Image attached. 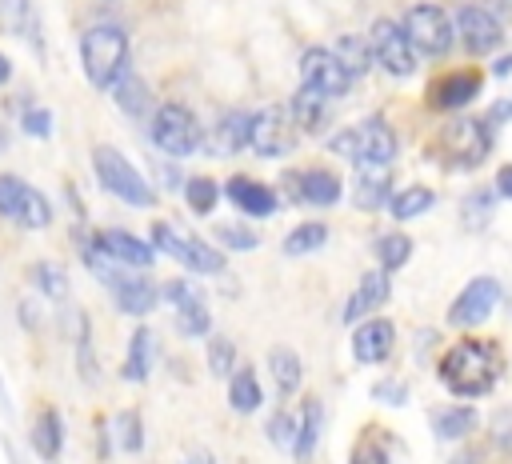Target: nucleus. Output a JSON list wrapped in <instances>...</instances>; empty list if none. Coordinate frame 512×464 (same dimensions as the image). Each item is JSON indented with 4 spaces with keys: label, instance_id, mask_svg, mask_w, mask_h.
Wrapping results in <instances>:
<instances>
[{
    "label": "nucleus",
    "instance_id": "obj_1",
    "mask_svg": "<svg viewBox=\"0 0 512 464\" xmlns=\"http://www.w3.org/2000/svg\"><path fill=\"white\" fill-rule=\"evenodd\" d=\"M500 376V352L488 340H460L440 360V380L456 396H484Z\"/></svg>",
    "mask_w": 512,
    "mask_h": 464
},
{
    "label": "nucleus",
    "instance_id": "obj_2",
    "mask_svg": "<svg viewBox=\"0 0 512 464\" xmlns=\"http://www.w3.org/2000/svg\"><path fill=\"white\" fill-rule=\"evenodd\" d=\"M80 60L92 88H112L128 72V32L116 24H92L80 36Z\"/></svg>",
    "mask_w": 512,
    "mask_h": 464
},
{
    "label": "nucleus",
    "instance_id": "obj_3",
    "mask_svg": "<svg viewBox=\"0 0 512 464\" xmlns=\"http://www.w3.org/2000/svg\"><path fill=\"white\" fill-rule=\"evenodd\" d=\"M332 152L352 164H388L396 156V136L380 116L360 120L356 128H344L332 136Z\"/></svg>",
    "mask_w": 512,
    "mask_h": 464
},
{
    "label": "nucleus",
    "instance_id": "obj_4",
    "mask_svg": "<svg viewBox=\"0 0 512 464\" xmlns=\"http://www.w3.org/2000/svg\"><path fill=\"white\" fill-rule=\"evenodd\" d=\"M92 168H96V180H100L116 200L136 204V208H148V204H152V188H148L144 176L128 164L124 152L100 144V148H92Z\"/></svg>",
    "mask_w": 512,
    "mask_h": 464
},
{
    "label": "nucleus",
    "instance_id": "obj_5",
    "mask_svg": "<svg viewBox=\"0 0 512 464\" xmlns=\"http://www.w3.org/2000/svg\"><path fill=\"white\" fill-rule=\"evenodd\" d=\"M400 28H404L408 44H412L416 52H424V56H444V52L452 48V40H456L452 20H448L444 8H436V4H416V8H408V16H404Z\"/></svg>",
    "mask_w": 512,
    "mask_h": 464
},
{
    "label": "nucleus",
    "instance_id": "obj_6",
    "mask_svg": "<svg viewBox=\"0 0 512 464\" xmlns=\"http://www.w3.org/2000/svg\"><path fill=\"white\" fill-rule=\"evenodd\" d=\"M152 140L168 156H192L200 148V124L184 104H160L152 116Z\"/></svg>",
    "mask_w": 512,
    "mask_h": 464
},
{
    "label": "nucleus",
    "instance_id": "obj_7",
    "mask_svg": "<svg viewBox=\"0 0 512 464\" xmlns=\"http://www.w3.org/2000/svg\"><path fill=\"white\" fill-rule=\"evenodd\" d=\"M488 128H484V120H472V116H456L444 132H440V152H444V160L448 164H456V168H472V164H480L484 156H488Z\"/></svg>",
    "mask_w": 512,
    "mask_h": 464
},
{
    "label": "nucleus",
    "instance_id": "obj_8",
    "mask_svg": "<svg viewBox=\"0 0 512 464\" xmlns=\"http://www.w3.org/2000/svg\"><path fill=\"white\" fill-rule=\"evenodd\" d=\"M368 48H372V60L384 72H392V76H412L416 72V48L408 44V36L396 20H376L372 32H368Z\"/></svg>",
    "mask_w": 512,
    "mask_h": 464
},
{
    "label": "nucleus",
    "instance_id": "obj_9",
    "mask_svg": "<svg viewBox=\"0 0 512 464\" xmlns=\"http://www.w3.org/2000/svg\"><path fill=\"white\" fill-rule=\"evenodd\" d=\"M296 144V124L288 116V108L268 104L260 112H252V132H248V148H256V156H284Z\"/></svg>",
    "mask_w": 512,
    "mask_h": 464
},
{
    "label": "nucleus",
    "instance_id": "obj_10",
    "mask_svg": "<svg viewBox=\"0 0 512 464\" xmlns=\"http://www.w3.org/2000/svg\"><path fill=\"white\" fill-rule=\"evenodd\" d=\"M300 76H304L308 88L324 92L328 100H332V96H344V92L352 88V72H348V68L336 60V52H328V48H308V52L300 56Z\"/></svg>",
    "mask_w": 512,
    "mask_h": 464
},
{
    "label": "nucleus",
    "instance_id": "obj_11",
    "mask_svg": "<svg viewBox=\"0 0 512 464\" xmlns=\"http://www.w3.org/2000/svg\"><path fill=\"white\" fill-rule=\"evenodd\" d=\"M496 300H500V284H496L492 276H476V280H468V284H464V292L452 300V308H448V320H452L456 328H472V324H484V320L492 316Z\"/></svg>",
    "mask_w": 512,
    "mask_h": 464
},
{
    "label": "nucleus",
    "instance_id": "obj_12",
    "mask_svg": "<svg viewBox=\"0 0 512 464\" xmlns=\"http://www.w3.org/2000/svg\"><path fill=\"white\" fill-rule=\"evenodd\" d=\"M456 36H460V44L472 52V56H484V52H496L500 48V20L488 12V8H480V4H464L460 12H456Z\"/></svg>",
    "mask_w": 512,
    "mask_h": 464
},
{
    "label": "nucleus",
    "instance_id": "obj_13",
    "mask_svg": "<svg viewBox=\"0 0 512 464\" xmlns=\"http://www.w3.org/2000/svg\"><path fill=\"white\" fill-rule=\"evenodd\" d=\"M284 192L292 196V204H312V208H328L340 200V176H332L328 168H304V172H284Z\"/></svg>",
    "mask_w": 512,
    "mask_h": 464
},
{
    "label": "nucleus",
    "instance_id": "obj_14",
    "mask_svg": "<svg viewBox=\"0 0 512 464\" xmlns=\"http://www.w3.org/2000/svg\"><path fill=\"white\" fill-rule=\"evenodd\" d=\"M100 280L112 288L116 308H120V312H132V316H144V312L156 304V296H160L156 284H148L144 276H128V268H104Z\"/></svg>",
    "mask_w": 512,
    "mask_h": 464
},
{
    "label": "nucleus",
    "instance_id": "obj_15",
    "mask_svg": "<svg viewBox=\"0 0 512 464\" xmlns=\"http://www.w3.org/2000/svg\"><path fill=\"white\" fill-rule=\"evenodd\" d=\"M96 248L112 260V264H120V268H148L152 264V248L144 244V240H136L132 232H120V228H104L100 236H96Z\"/></svg>",
    "mask_w": 512,
    "mask_h": 464
},
{
    "label": "nucleus",
    "instance_id": "obj_16",
    "mask_svg": "<svg viewBox=\"0 0 512 464\" xmlns=\"http://www.w3.org/2000/svg\"><path fill=\"white\" fill-rule=\"evenodd\" d=\"M392 340H396V332H392L388 320H364L352 332V352H356L360 364H380V360H388Z\"/></svg>",
    "mask_w": 512,
    "mask_h": 464
},
{
    "label": "nucleus",
    "instance_id": "obj_17",
    "mask_svg": "<svg viewBox=\"0 0 512 464\" xmlns=\"http://www.w3.org/2000/svg\"><path fill=\"white\" fill-rule=\"evenodd\" d=\"M480 92V72H472V68H460V72H448L432 92H428V100H432V108H464L472 96Z\"/></svg>",
    "mask_w": 512,
    "mask_h": 464
},
{
    "label": "nucleus",
    "instance_id": "obj_18",
    "mask_svg": "<svg viewBox=\"0 0 512 464\" xmlns=\"http://www.w3.org/2000/svg\"><path fill=\"white\" fill-rule=\"evenodd\" d=\"M352 200L360 208H380L384 200H392V172H388V164H360V172L352 180Z\"/></svg>",
    "mask_w": 512,
    "mask_h": 464
},
{
    "label": "nucleus",
    "instance_id": "obj_19",
    "mask_svg": "<svg viewBox=\"0 0 512 464\" xmlns=\"http://www.w3.org/2000/svg\"><path fill=\"white\" fill-rule=\"evenodd\" d=\"M228 200H232L244 216H272L276 204H280L268 184H256V180H248V176H232V180H228Z\"/></svg>",
    "mask_w": 512,
    "mask_h": 464
},
{
    "label": "nucleus",
    "instance_id": "obj_20",
    "mask_svg": "<svg viewBox=\"0 0 512 464\" xmlns=\"http://www.w3.org/2000/svg\"><path fill=\"white\" fill-rule=\"evenodd\" d=\"M388 292H392V284H388V272H384V268L364 272V276H360V284H356V292H352V300H348V308H344V320L352 324V320H360V316L376 312V308L388 300Z\"/></svg>",
    "mask_w": 512,
    "mask_h": 464
},
{
    "label": "nucleus",
    "instance_id": "obj_21",
    "mask_svg": "<svg viewBox=\"0 0 512 464\" xmlns=\"http://www.w3.org/2000/svg\"><path fill=\"white\" fill-rule=\"evenodd\" d=\"M288 116H292V124H296L300 132H320L324 120H328V96L304 84V88L288 100Z\"/></svg>",
    "mask_w": 512,
    "mask_h": 464
},
{
    "label": "nucleus",
    "instance_id": "obj_22",
    "mask_svg": "<svg viewBox=\"0 0 512 464\" xmlns=\"http://www.w3.org/2000/svg\"><path fill=\"white\" fill-rule=\"evenodd\" d=\"M248 132H252V112H224L220 124H216V136H212V152L216 156H232L240 148H248Z\"/></svg>",
    "mask_w": 512,
    "mask_h": 464
},
{
    "label": "nucleus",
    "instance_id": "obj_23",
    "mask_svg": "<svg viewBox=\"0 0 512 464\" xmlns=\"http://www.w3.org/2000/svg\"><path fill=\"white\" fill-rule=\"evenodd\" d=\"M320 420H324L320 400H304V408H300V432H296V448H292V456H296L300 464H304V460H312V452H316Z\"/></svg>",
    "mask_w": 512,
    "mask_h": 464
},
{
    "label": "nucleus",
    "instance_id": "obj_24",
    "mask_svg": "<svg viewBox=\"0 0 512 464\" xmlns=\"http://www.w3.org/2000/svg\"><path fill=\"white\" fill-rule=\"evenodd\" d=\"M60 444H64V424H60L56 408H44L40 420L32 424V448H36L44 460H56V456H60Z\"/></svg>",
    "mask_w": 512,
    "mask_h": 464
},
{
    "label": "nucleus",
    "instance_id": "obj_25",
    "mask_svg": "<svg viewBox=\"0 0 512 464\" xmlns=\"http://www.w3.org/2000/svg\"><path fill=\"white\" fill-rule=\"evenodd\" d=\"M260 400H264V392H260L256 372H252V368L232 372V380H228V404H232L236 412H256Z\"/></svg>",
    "mask_w": 512,
    "mask_h": 464
},
{
    "label": "nucleus",
    "instance_id": "obj_26",
    "mask_svg": "<svg viewBox=\"0 0 512 464\" xmlns=\"http://www.w3.org/2000/svg\"><path fill=\"white\" fill-rule=\"evenodd\" d=\"M432 204H436V196H432V188H424V184H412V188H404V192H396V196L388 200V208H392L396 220L424 216Z\"/></svg>",
    "mask_w": 512,
    "mask_h": 464
},
{
    "label": "nucleus",
    "instance_id": "obj_27",
    "mask_svg": "<svg viewBox=\"0 0 512 464\" xmlns=\"http://www.w3.org/2000/svg\"><path fill=\"white\" fill-rule=\"evenodd\" d=\"M180 264H184V268H192V272H200V276H212V272H220V268H224V256H220L212 244H204V240L188 236V240H184V252H180Z\"/></svg>",
    "mask_w": 512,
    "mask_h": 464
},
{
    "label": "nucleus",
    "instance_id": "obj_28",
    "mask_svg": "<svg viewBox=\"0 0 512 464\" xmlns=\"http://www.w3.org/2000/svg\"><path fill=\"white\" fill-rule=\"evenodd\" d=\"M268 368H272V380H276V388L284 396L300 388V356L292 348H272L268 352Z\"/></svg>",
    "mask_w": 512,
    "mask_h": 464
},
{
    "label": "nucleus",
    "instance_id": "obj_29",
    "mask_svg": "<svg viewBox=\"0 0 512 464\" xmlns=\"http://www.w3.org/2000/svg\"><path fill=\"white\" fill-rule=\"evenodd\" d=\"M332 52H336V60L352 72V80H356V76H364V72H368V64H372V48H368V40H364V36H340Z\"/></svg>",
    "mask_w": 512,
    "mask_h": 464
},
{
    "label": "nucleus",
    "instance_id": "obj_30",
    "mask_svg": "<svg viewBox=\"0 0 512 464\" xmlns=\"http://www.w3.org/2000/svg\"><path fill=\"white\" fill-rule=\"evenodd\" d=\"M148 368H152V332L136 328L128 344V360H124V380H144Z\"/></svg>",
    "mask_w": 512,
    "mask_h": 464
},
{
    "label": "nucleus",
    "instance_id": "obj_31",
    "mask_svg": "<svg viewBox=\"0 0 512 464\" xmlns=\"http://www.w3.org/2000/svg\"><path fill=\"white\" fill-rule=\"evenodd\" d=\"M16 224L20 228H48L52 224V204L44 200V192H36V188L24 192L20 212H16Z\"/></svg>",
    "mask_w": 512,
    "mask_h": 464
},
{
    "label": "nucleus",
    "instance_id": "obj_32",
    "mask_svg": "<svg viewBox=\"0 0 512 464\" xmlns=\"http://www.w3.org/2000/svg\"><path fill=\"white\" fill-rule=\"evenodd\" d=\"M376 256H380L384 272H396L400 264H408V256H412V240H408L404 232H384V236L376 240Z\"/></svg>",
    "mask_w": 512,
    "mask_h": 464
},
{
    "label": "nucleus",
    "instance_id": "obj_33",
    "mask_svg": "<svg viewBox=\"0 0 512 464\" xmlns=\"http://www.w3.org/2000/svg\"><path fill=\"white\" fill-rule=\"evenodd\" d=\"M112 88H116V104H120V112L140 116V112L148 108V88H144V84H140L132 72H124V76H120Z\"/></svg>",
    "mask_w": 512,
    "mask_h": 464
},
{
    "label": "nucleus",
    "instance_id": "obj_34",
    "mask_svg": "<svg viewBox=\"0 0 512 464\" xmlns=\"http://www.w3.org/2000/svg\"><path fill=\"white\" fill-rule=\"evenodd\" d=\"M324 240H328V228L324 224H300V228H292L284 236V252L288 256H304V252L324 248Z\"/></svg>",
    "mask_w": 512,
    "mask_h": 464
},
{
    "label": "nucleus",
    "instance_id": "obj_35",
    "mask_svg": "<svg viewBox=\"0 0 512 464\" xmlns=\"http://www.w3.org/2000/svg\"><path fill=\"white\" fill-rule=\"evenodd\" d=\"M432 420H436V436H444V440H460V436L472 432L476 412H472V408H444V412H436Z\"/></svg>",
    "mask_w": 512,
    "mask_h": 464
},
{
    "label": "nucleus",
    "instance_id": "obj_36",
    "mask_svg": "<svg viewBox=\"0 0 512 464\" xmlns=\"http://www.w3.org/2000/svg\"><path fill=\"white\" fill-rule=\"evenodd\" d=\"M184 196H188V208H192L196 216H208V212L216 208V200H220V188H216V180H208V176H192V180L184 184Z\"/></svg>",
    "mask_w": 512,
    "mask_h": 464
},
{
    "label": "nucleus",
    "instance_id": "obj_37",
    "mask_svg": "<svg viewBox=\"0 0 512 464\" xmlns=\"http://www.w3.org/2000/svg\"><path fill=\"white\" fill-rule=\"evenodd\" d=\"M176 328H180L184 336H204V332L212 328V316H208V308H204L200 300H192V304H180V308H176Z\"/></svg>",
    "mask_w": 512,
    "mask_h": 464
},
{
    "label": "nucleus",
    "instance_id": "obj_38",
    "mask_svg": "<svg viewBox=\"0 0 512 464\" xmlns=\"http://www.w3.org/2000/svg\"><path fill=\"white\" fill-rule=\"evenodd\" d=\"M32 20V4L28 0H0V28L12 36H24Z\"/></svg>",
    "mask_w": 512,
    "mask_h": 464
},
{
    "label": "nucleus",
    "instance_id": "obj_39",
    "mask_svg": "<svg viewBox=\"0 0 512 464\" xmlns=\"http://www.w3.org/2000/svg\"><path fill=\"white\" fill-rule=\"evenodd\" d=\"M268 432H272V444H276V448L292 452V448H296V432H300V416H292V412H276L272 424H268Z\"/></svg>",
    "mask_w": 512,
    "mask_h": 464
},
{
    "label": "nucleus",
    "instance_id": "obj_40",
    "mask_svg": "<svg viewBox=\"0 0 512 464\" xmlns=\"http://www.w3.org/2000/svg\"><path fill=\"white\" fill-rule=\"evenodd\" d=\"M232 360H236V344L228 336H212L208 340V368H212V376L232 372Z\"/></svg>",
    "mask_w": 512,
    "mask_h": 464
},
{
    "label": "nucleus",
    "instance_id": "obj_41",
    "mask_svg": "<svg viewBox=\"0 0 512 464\" xmlns=\"http://www.w3.org/2000/svg\"><path fill=\"white\" fill-rule=\"evenodd\" d=\"M24 192H28V184H24L20 176H0V216L16 220V212H20V200H24Z\"/></svg>",
    "mask_w": 512,
    "mask_h": 464
},
{
    "label": "nucleus",
    "instance_id": "obj_42",
    "mask_svg": "<svg viewBox=\"0 0 512 464\" xmlns=\"http://www.w3.org/2000/svg\"><path fill=\"white\" fill-rule=\"evenodd\" d=\"M32 276H36V284L44 288V296H52V300H60V296L68 292V276H64L56 264H48V260H44V264H36V272H32Z\"/></svg>",
    "mask_w": 512,
    "mask_h": 464
},
{
    "label": "nucleus",
    "instance_id": "obj_43",
    "mask_svg": "<svg viewBox=\"0 0 512 464\" xmlns=\"http://www.w3.org/2000/svg\"><path fill=\"white\" fill-rule=\"evenodd\" d=\"M184 240H188V236H180L172 224H152V248H160L164 256H176V260H180Z\"/></svg>",
    "mask_w": 512,
    "mask_h": 464
},
{
    "label": "nucleus",
    "instance_id": "obj_44",
    "mask_svg": "<svg viewBox=\"0 0 512 464\" xmlns=\"http://www.w3.org/2000/svg\"><path fill=\"white\" fill-rule=\"evenodd\" d=\"M216 236H220V244L240 248V252H248V248H256V244H260V236H256V232H248V228H240V224H220V228H216Z\"/></svg>",
    "mask_w": 512,
    "mask_h": 464
},
{
    "label": "nucleus",
    "instance_id": "obj_45",
    "mask_svg": "<svg viewBox=\"0 0 512 464\" xmlns=\"http://www.w3.org/2000/svg\"><path fill=\"white\" fill-rule=\"evenodd\" d=\"M160 300H168L172 308H180V304L200 300V292H196L188 280H168V284H160Z\"/></svg>",
    "mask_w": 512,
    "mask_h": 464
},
{
    "label": "nucleus",
    "instance_id": "obj_46",
    "mask_svg": "<svg viewBox=\"0 0 512 464\" xmlns=\"http://www.w3.org/2000/svg\"><path fill=\"white\" fill-rule=\"evenodd\" d=\"M116 428H120V448L136 452V448H140V416H136V412H124V416L116 420Z\"/></svg>",
    "mask_w": 512,
    "mask_h": 464
},
{
    "label": "nucleus",
    "instance_id": "obj_47",
    "mask_svg": "<svg viewBox=\"0 0 512 464\" xmlns=\"http://www.w3.org/2000/svg\"><path fill=\"white\" fill-rule=\"evenodd\" d=\"M20 124H24V132H28V136H40V140L52 132V116H48L44 108H28Z\"/></svg>",
    "mask_w": 512,
    "mask_h": 464
},
{
    "label": "nucleus",
    "instance_id": "obj_48",
    "mask_svg": "<svg viewBox=\"0 0 512 464\" xmlns=\"http://www.w3.org/2000/svg\"><path fill=\"white\" fill-rule=\"evenodd\" d=\"M348 464H388V456L380 452V448H372V444H360L356 452H352V460Z\"/></svg>",
    "mask_w": 512,
    "mask_h": 464
},
{
    "label": "nucleus",
    "instance_id": "obj_49",
    "mask_svg": "<svg viewBox=\"0 0 512 464\" xmlns=\"http://www.w3.org/2000/svg\"><path fill=\"white\" fill-rule=\"evenodd\" d=\"M376 396L392 400V404H404V384H376Z\"/></svg>",
    "mask_w": 512,
    "mask_h": 464
},
{
    "label": "nucleus",
    "instance_id": "obj_50",
    "mask_svg": "<svg viewBox=\"0 0 512 464\" xmlns=\"http://www.w3.org/2000/svg\"><path fill=\"white\" fill-rule=\"evenodd\" d=\"M496 192H500L504 200H512V164L500 168V176H496Z\"/></svg>",
    "mask_w": 512,
    "mask_h": 464
},
{
    "label": "nucleus",
    "instance_id": "obj_51",
    "mask_svg": "<svg viewBox=\"0 0 512 464\" xmlns=\"http://www.w3.org/2000/svg\"><path fill=\"white\" fill-rule=\"evenodd\" d=\"M508 72H512V56H500L496 60V76H508Z\"/></svg>",
    "mask_w": 512,
    "mask_h": 464
},
{
    "label": "nucleus",
    "instance_id": "obj_52",
    "mask_svg": "<svg viewBox=\"0 0 512 464\" xmlns=\"http://www.w3.org/2000/svg\"><path fill=\"white\" fill-rule=\"evenodd\" d=\"M188 464H212V456H208V452H204V448H196V452H192V460H188Z\"/></svg>",
    "mask_w": 512,
    "mask_h": 464
},
{
    "label": "nucleus",
    "instance_id": "obj_53",
    "mask_svg": "<svg viewBox=\"0 0 512 464\" xmlns=\"http://www.w3.org/2000/svg\"><path fill=\"white\" fill-rule=\"evenodd\" d=\"M8 76H12V64H8V56H0V84H8Z\"/></svg>",
    "mask_w": 512,
    "mask_h": 464
}]
</instances>
